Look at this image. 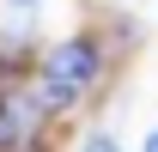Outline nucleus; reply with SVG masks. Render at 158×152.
Wrapping results in <instances>:
<instances>
[{"label": "nucleus", "instance_id": "f257e3e1", "mask_svg": "<svg viewBox=\"0 0 158 152\" xmlns=\"http://www.w3.org/2000/svg\"><path fill=\"white\" fill-rule=\"evenodd\" d=\"M91 79H98V49L85 37L55 43L49 61H43V103H49V110H73L79 97L91 91Z\"/></svg>", "mask_w": 158, "mask_h": 152}, {"label": "nucleus", "instance_id": "f03ea898", "mask_svg": "<svg viewBox=\"0 0 158 152\" xmlns=\"http://www.w3.org/2000/svg\"><path fill=\"white\" fill-rule=\"evenodd\" d=\"M31 134V103L24 97H0V146H12Z\"/></svg>", "mask_w": 158, "mask_h": 152}, {"label": "nucleus", "instance_id": "7ed1b4c3", "mask_svg": "<svg viewBox=\"0 0 158 152\" xmlns=\"http://www.w3.org/2000/svg\"><path fill=\"white\" fill-rule=\"evenodd\" d=\"M79 152H122V146L110 140V134H85V146H79Z\"/></svg>", "mask_w": 158, "mask_h": 152}, {"label": "nucleus", "instance_id": "20e7f679", "mask_svg": "<svg viewBox=\"0 0 158 152\" xmlns=\"http://www.w3.org/2000/svg\"><path fill=\"white\" fill-rule=\"evenodd\" d=\"M146 152H158V128H152V140H146Z\"/></svg>", "mask_w": 158, "mask_h": 152}, {"label": "nucleus", "instance_id": "39448f33", "mask_svg": "<svg viewBox=\"0 0 158 152\" xmlns=\"http://www.w3.org/2000/svg\"><path fill=\"white\" fill-rule=\"evenodd\" d=\"M12 6H37V0H12Z\"/></svg>", "mask_w": 158, "mask_h": 152}]
</instances>
